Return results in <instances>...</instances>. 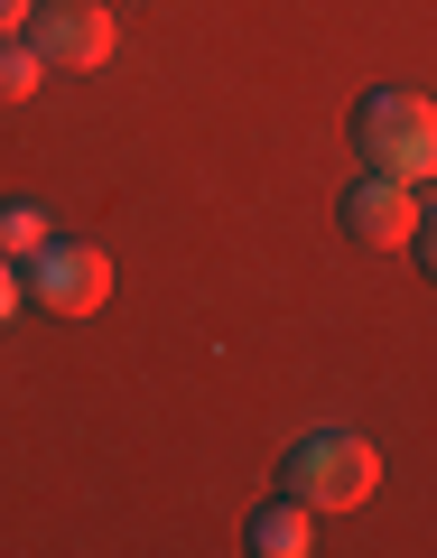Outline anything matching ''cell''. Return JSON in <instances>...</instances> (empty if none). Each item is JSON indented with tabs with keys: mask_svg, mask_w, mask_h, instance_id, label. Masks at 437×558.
<instances>
[{
	"mask_svg": "<svg viewBox=\"0 0 437 558\" xmlns=\"http://www.w3.org/2000/svg\"><path fill=\"white\" fill-rule=\"evenodd\" d=\"M38 242H57V215L38 196H0V260H28Z\"/></svg>",
	"mask_w": 437,
	"mask_h": 558,
	"instance_id": "cell-7",
	"label": "cell"
},
{
	"mask_svg": "<svg viewBox=\"0 0 437 558\" xmlns=\"http://www.w3.org/2000/svg\"><path fill=\"white\" fill-rule=\"evenodd\" d=\"M354 149L373 178H400V186H437V102L410 94V84H373L354 102Z\"/></svg>",
	"mask_w": 437,
	"mask_h": 558,
	"instance_id": "cell-1",
	"label": "cell"
},
{
	"mask_svg": "<svg viewBox=\"0 0 437 558\" xmlns=\"http://www.w3.org/2000/svg\"><path fill=\"white\" fill-rule=\"evenodd\" d=\"M28 47L47 57V75H94V65H112L121 20L102 0H38L28 10Z\"/></svg>",
	"mask_w": 437,
	"mask_h": 558,
	"instance_id": "cell-4",
	"label": "cell"
},
{
	"mask_svg": "<svg viewBox=\"0 0 437 558\" xmlns=\"http://www.w3.org/2000/svg\"><path fill=\"white\" fill-rule=\"evenodd\" d=\"M20 307H28V289H20V260H0V326L20 317Z\"/></svg>",
	"mask_w": 437,
	"mask_h": 558,
	"instance_id": "cell-9",
	"label": "cell"
},
{
	"mask_svg": "<svg viewBox=\"0 0 437 558\" xmlns=\"http://www.w3.org/2000/svg\"><path fill=\"white\" fill-rule=\"evenodd\" d=\"M344 233L363 242V252H410V233H418V215H428V205H418V186H400V178H373V168H363L354 186H344Z\"/></svg>",
	"mask_w": 437,
	"mask_h": 558,
	"instance_id": "cell-5",
	"label": "cell"
},
{
	"mask_svg": "<svg viewBox=\"0 0 437 558\" xmlns=\"http://www.w3.org/2000/svg\"><path fill=\"white\" fill-rule=\"evenodd\" d=\"M242 539H252L260 558H307V549H317V531H307V502H299V494L260 502V512H252V531H242Z\"/></svg>",
	"mask_w": 437,
	"mask_h": 558,
	"instance_id": "cell-6",
	"label": "cell"
},
{
	"mask_svg": "<svg viewBox=\"0 0 437 558\" xmlns=\"http://www.w3.org/2000/svg\"><path fill=\"white\" fill-rule=\"evenodd\" d=\"M38 84H47V57L28 38H0V102H28Z\"/></svg>",
	"mask_w": 437,
	"mask_h": 558,
	"instance_id": "cell-8",
	"label": "cell"
},
{
	"mask_svg": "<svg viewBox=\"0 0 437 558\" xmlns=\"http://www.w3.org/2000/svg\"><path fill=\"white\" fill-rule=\"evenodd\" d=\"M410 252H418V270L437 279V205H428V215H418V233H410Z\"/></svg>",
	"mask_w": 437,
	"mask_h": 558,
	"instance_id": "cell-10",
	"label": "cell"
},
{
	"mask_svg": "<svg viewBox=\"0 0 437 558\" xmlns=\"http://www.w3.org/2000/svg\"><path fill=\"white\" fill-rule=\"evenodd\" d=\"M373 484H381V447L354 428H307L289 447V494L307 512H354V502H373Z\"/></svg>",
	"mask_w": 437,
	"mask_h": 558,
	"instance_id": "cell-2",
	"label": "cell"
},
{
	"mask_svg": "<svg viewBox=\"0 0 437 558\" xmlns=\"http://www.w3.org/2000/svg\"><path fill=\"white\" fill-rule=\"evenodd\" d=\"M28 10L38 0H0V38H28Z\"/></svg>",
	"mask_w": 437,
	"mask_h": 558,
	"instance_id": "cell-11",
	"label": "cell"
},
{
	"mask_svg": "<svg viewBox=\"0 0 437 558\" xmlns=\"http://www.w3.org/2000/svg\"><path fill=\"white\" fill-rule=\"evenodd\" d=\"M20 289L28 307H47V317H94L102 299H112V260L94 252V242H38V252L20 260Z\"/></svg>",
	"mask_w": 437,
	"mask_h": 558,
	"instance_id": "cell-3",
	"label": "cell"
}]
</instances>
